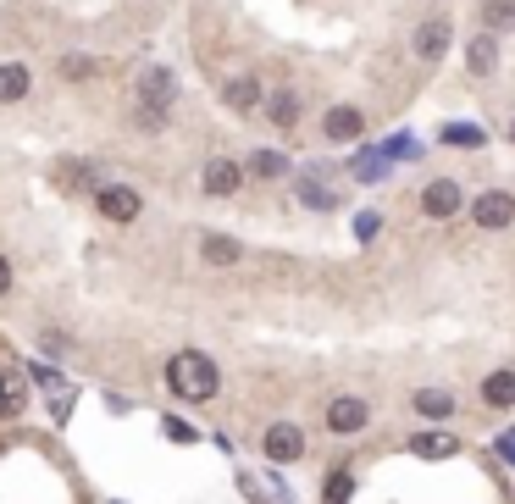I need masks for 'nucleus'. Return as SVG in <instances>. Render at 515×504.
I'll use <instances>...</instances> for the list:
<instances>
[{
  "label": "nucleus",
  "mask_w": 515,
  "mask_h": 504,
  "mask_svg": "<svg viewBox=\"0 0 515 504\" xmlns=\"http://www.w3.org/2000/svg\"><path fill=\"white\" fill-rule=\"evenodd\" d=\"M6 288H12V266L0 261V294H6Z\"/></svg>",
  "instance_id": "28"
},
{
  "label": "nucleus",
  "mask_w": 515,
  "mask_h": 504,
  "mask_svg": "<svg viewBox=\"0 0 515 504\" xmlns=\"http://www.w3.org/2000/svg\"><path fill=\"white\" fill-rule=\"evenodd\" d=\"M466 67H471V78H488L493 67H499V34H477L466 45Z\"/></svg>",
  "instance_id": "12"
},
{
  "label": "nucleus",
  "mask_w": 515,
  "mask_h": 504,
  "mask_svg": "<svg viewBox=\"0 0 515 504\" xmlns=\"http://www.w3.org/2000/svg\"><path fill=\"white\" fill-rule=\"evenodd\" d=\"M499 455L515 466V427H510V432H499Z\"/></svg>",
  "instance_id": "27"
},
{
  "label": "nucleus",
  "mask_w": 515,
  "mask_h": 504,
  "mask_svg": "<svg viewBox=\"0 0 515 504\" xmlns=\"http://www.w3.org/2000/svg\"><path fill=\"white\" fill-rule=\"evenodd\" d=\"M416 410H421L427 421H444L449 410H455V399H449L444 388H421V394H416Z\"/></svg>",
  "instance_id": "21"
},
{
  "label": "nucleus",
  "mask_w": 515,
  "mask_h": 504,
  "mask_svg": "<svg viewBox=\"0 0 515 504\" xmlns=\"http://www.w3.org/2000/svg\"><path fill=\"white\" fill-rule=\"evenodd\" d=\"M360 128H366V122H360L355 106H333V111H327V122H322L327 139H360Z\"/></svg>",
  "instance_id": "14"
},
{
  "label": "nucleus",
  "mask_w": 515,
  "mask_h": 504,
  "mask_svg": "<svg viewBox=\"0 0 515 504\" xmlns=\"http://www.w3.org/2000/svg\"><path fill=\"white\" fill-rule=\"evenodd\" d=\"M366 421H372V405H366V399H333V405H327V427L333 432H360Z\"/></svg>",
  "instance_id": "9"
},
{
  "label": "nucleus",
  "mask_w": 515,
  "mask_h": 504,
  "mask_svg": "<svg viewBox=\"0 0 515 504\" xmlns=\"http://www.w3.org/2000/svg\"><path fill=\"white\" fill-rule=\"evenodd\" d=\"M449 34H455V28H449V17H427V23L416 28V39H410V45H416L421 61H438L449 50Z\"/></svg>",
  "instance_id": "6"
},
{
  "label": "nucleus",
  "mask_w": 515,
  "mask_h": 504,
  "mask_svg": "<svg viewBox=\"0 0 515 504\" xmlns=\"http://www.w3.org/2000/svg\"><path fill=\"white\" fill-rule=\"evenodd\" d=\"M421 211L438 216V222H444V216H455L460 211V183L455 178H432L427 189H421Z\"/></svg>",
  "instance_id": "5"
},
{
  "label": "nucleus",
  "mask_w": 515,
  "mask_h": 504,
  "mask_svg": "<svg viewBox=\"0 0 515 504\" xmlns=\"http://www.w3.org/2000/svg\"><path fill=\"white\" fill-rule=\"evenodd\" d=\"M410 449H416V455L421 460H444V455H455V438H449V432H421V438H416V444H410Z\"/></svg>",
  "instance_id": "19"
},
{
  "label": "nucleus",
  "mask_w": 515,
  "mask_h": 504,
  "mask_svg": "<svg viewBox=\"0 0 515 504\" xmlns=\"http://www.w3.org/2000/svg\"><path fill=\"white\" fill-rule=\"evenodd\" d=\"M444 144H455V150H477V144H488V133L477 128V122H449L444 133H438Z\"/></svg>",
  "instance_id": "18"
},
{
  "label": "nucleus",
  "mask_w": 515,
  "mask_h": 504,
  "mask_svg": "<svg viewBox=\"0 0 515 504\" xmlns=\"http://www.w3.org/2000/svg\"><path fill=\"white\" fill-rule=\"evenodd\" d=\"M510 139H515V122H510Z\"/></svg>",
  "instance_id": "29"
},
{
  "label": "nucleus",
  "mask_w": 515,
  "mask_h": 504,
  "mask_svg": "<svg viewBox=\"0 0 515 504\" xmlns=\"http://www.w3.org/2000/svg\"><path fill=\"white\" fill-rule=\"evenodd\" d=\"M482 23H488V34H510L515 28V0H488V6H482Z\"/></svg>",
  "instance_id": "20"
},
{
  "label": "nucleus",
  "mask_w": 515,
  "mask_h": 504,
  "mask_svg": "<svg viewBox=\"0 0 515 504\" xmlns=\"http://www.w3.org/2000/svg\"><path fill=\"white\" fill-rule=\"evenodd\" d=\"M200 183H205V194H216V200H228V194H239L244 167H239V161H228V156H216V161H205Z\"/></svg>",
  "instance_id": "4"
},
{
  "label": "nucleus",
  "mask_w": 515,
  "mask_h": 504,
  "mask_svg": "<svg viewBox=\"0 0 515 504\" xmlns=\"http://www.w3.org/2000/svg\"><path fill=\"white\" fill-rule=\"evenodd\" d=\"M167 383H172V394H178V399H194V405H200V399L216 394L222 377H216V360H205L200 349H183V355H172Z\"/></svg>",
  "instance_id": "1"
},
{
  "label": "nucleus",
  "mask_w": 515,
  "mask_h": 504,
  "mask_svg": "<svg viewBox=\"0 0 515 504\" xmlns=\"http://www.w3.org/2000/svg\"><path fill=\"white\" fill-rule=\"evenodd\" d=\"M172 89H178V84H172L167 67H144V72H139V100H144V106L167 111V106H172Z\"/></svg>",
  "instance_id": "8"
},
{
  "label": "nucleus",
  "mask_w": 515,
  "mask_h": 504,
  "mask_svg": "<svg viewBox=\"0 0 515 504\" xmlns=\"http://www.w3.org/2000/svg\"><path fill=\"white\" fill-rule=\"evenodd\" d=\"M344 499H349V477L333 471V477H327V504H344Z\"/></svg>",
  "instance_id": "26"
},
{
  "label": "nucleus",
  "mask_w": 515,
  "mask_h": 504,
  "mask_svg": "<svg viewBox=\"0 0 515 504\" xmlns=\"http://www.w3.org/2000/svg\"><path fill=\"white\" fill-rule=\"evenodd\" d=\"M28 89H34V72L23 61H0V106H17Z\"/></svg>",
  "instance_id": "10"
},
{
  "label": "nucleus",
  "mask_w": 515,
  "mask_h": 504,
  "mask_svg": "<svg viewBox=\"0 0 515 504\" xmlns=\"http://www.w3.org/2000/svg\"><path fill=\"white\" fill-rule=\"evenodd\" d=\"M471 222H477V228H488V233L510 228V222H515V194H504V189L477 194V200H471Z\"/></svg>",
  "instance_id": "2"
},
{
  "label": "nucleus",
  "mask_w": 515,
  "mask_h": 504,
  "mask_svg": "<svg viewBox=\"0 0 515 504\" xmlns=\"http://www.w3.org/2000/svg\"><path fill=\"white\" fill-rule=\"evenodd\" d=\"M61 78H95V61L89 56H61Z\"/></svg>",
  "instance_id": "24"
},
{
  "label": "nucleus",
  "mask_w": 515,
  "mask_h": 504,
  "mask_svg": "<svg viewBox=\"0 0 515 504\" xmlns=\"http://www.w3.org/2000/svg\"><path fill=\"white\" fill-rule=\"evenodd\" d=\"M250 172H255V178H288V161L277 156V150H255V156H250Z\"/></svg>",
  "instance_id": "23"
},
{
  "label": "nucleus",
  "mask_w": 515,
  "mask_h": 504,
  "mask_svg": "<svg viewBox=\"0 0 515 504\" xmlns=\"http://www.w3.org/2000/svg\"><path fill=\"white\" fill-rule=\"evenodd\" d=\"M23 405H28V377L6 372V377H0V410H23Z\"/></svg>",
  "instance_id": "22"
},
{
  "label": "nucleus",
  "mask_w": 515,
  "mask_h": 504,
  "mask_svg": "<svg viewBox=\"0 0 515 504\" xmlns=\"http://www.w3.org/2000/svg\"><path fill=\"white\" fill-rule=\"evenodd\" d=\"M100 211H106L111 222H133V216H139V194L122 189V183H106V189H100Z\"/></svg>",
  "instance_id": "11"
},
{
  "label": "nucleus",
  "mask_w": 515,
  "mask_h": 504,
  "mask_svg": "<svg viewBox=\"0 0 515 504\" xmlns=\"http://www.w3.org/2000/svg\"><path fill=\"white\" fill-rule=\"evenodd\" d=\"M294 194H300L311 211H333V205H338V189H327L322 178H300V183H294Z\"/></svg>",
  "instance_id": "16"
},
{
  "label": "nucleus",
  "mask_w": 515,
  "mask_h": 504,
  "mask_svg": "<svg viewBox=\"0 0 515 504\" xmlns=\"http://www.w3.org/2000/svg\"><path fill=\"white\" fill-rule=\"evenodd\" d=\"M377 228H383V216H377V211H366V216L355 222V239H360V244H372V239H377Z\"/></svg>",
  "instance_id": "25"
},
{
  "label": "nucleus",
  "mask_w": 515,
  "mask_h": 504,
  "mask_svg": "<svg viewBox=\"0 0 515 504\" xmlns=\"http://www.w3.org/2000/svg\"><path fill=\"white\" fill-rule=\"evenodd\" d=\"M200 261L216 266V272H228V266L244 261V244L228 239V233H205V239H200Z\"/></svg>",
  "instance_id": "7"
},
{
  "label": "nucleus",
  "mask_w": 515,
  "mask_h": 504,
  "mask_svg": "<svg viewBox=\"0 0 515 504\" xmlns=\"http://www.w3.org/2000/svg\"><path fill=\"white\" fill-rule=\"evenodd\" d=\"M300 95H294V89H272V95H266V117L277 122V128H294V122H300Z\"/></svg>",
  "instance_id": "13"
},
{
  "label": "nucleus",
  "mask_w": 515,
  "mask_h": 504,
  "mask_svg": "<svg viewBox=\"0 0 515 504\" xmlns=\"http://www.w3.org/2000/svg\"><path fill=\"white\" fill-rule=\"evenodd\" d=\"M482 399H488L493 410H510L515 405V372H493L488 383H482Z\"/></svg>",
  "instance_id": "17"
},
{
  "label": "nucleus",
  "mask_w": 515,
  "mask_h": 504,
  "mask_svg": "<svg viewBox=\"0 0 515 504\" xmlns=\"http://www.w3.org/2000/svg\"><path fill=\"white\" fill-rule=\"evenodd\" d=\"M261 449L277 460V466H288V460L305 455V432L294 427V421H272V427H266V438H261Z\"/></svg>",
  "instance_id": "3"
},
{
  "label": "nucleus",
  "mask_w": 515,
  "mask_h": 504,
  "mask_svg": "<svg viewBox=\"0 0 515 504\" xmlns=\"http://www.w3.org/2000/svg\"><path fill=\"white\" fill-rule=\"evenodd\" d=\"M222 100H228V111H255L266 100V89L255 84V78H233V84L222 89Z\"/></svg>",
  "instance_id": "15"
}]
</instances>
